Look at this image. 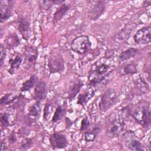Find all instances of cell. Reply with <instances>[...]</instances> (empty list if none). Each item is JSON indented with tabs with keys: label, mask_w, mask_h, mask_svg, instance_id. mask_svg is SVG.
Instances as JSON below:
<instances>
[{
	"label": "cell",
	"mask_w": 151,
	"mask_h": 151,
	"mask_svg": "<svg viewBox=\"0 0 151 151\" xmlns=\"http://www.w3.org/2000/svg\"><path fill=\"white\" fill-rule=\"evenodd\" d=\"M50 145L53 149H61L65 148L68 141L66 136L60 132H54L49 137Z\"/></svg>",
	"instance_id": "ba28073f"
},
{
	"label": "cell",
	"mask_w": 151,
	"mask_h": 151,
	"mask_svg": "<svg viewBox=\"0 0 151 151\" xmlns=\"http://www.w3.org/2000/svg\"><path fill=\"white\" fill-rule=\"evenodd\" d=\"M113 71V68L110 65L102 61H97L91 67L88 76V85L96 87L106 80Z\"/></svg>",
	"instance_id": "6da1fadb"
},
{
	"label": "cell",
	"mask_w": 151,
	"mask_h": 151,
	"mask_svg": "<svg viewBox=\"0 0 151 151\" xmlns=\"http://www.w3.org/2000/svg\"><path fill=\"white\" fill-rule=\"evenodd\" d=\"M17 139L15 133L14 132H11L8 136V141H9V143H11V144L17 142Z\"/></svg>",
	"instance_id": "d6a6232c"
},
{
	"label": "cell",
	"mask_w": 151,
	"mask_h": 151,
	"mask_svg": "<svg viewBox=\"0 0 151 151\" xmlns=\"http://www.w3.org/2000/svg\"><path fill=\"white\" fill-rule=\"evenodd\" d=\"M101 127L99 124H96L89 130L86 131L84 133V138L86 142H93L100 133Z\"/></svg>",
	"instance_id": "ac0fdd59"
},
{
	"label": "cell",
	"mask_w": 151,
	"mask_h": 151,
	"mask_svg": "<svg viewBox=\"0 0 151 151\" xmlns=\"http://www.w3.org/2000/svg\"><path fill=\"white\" fill-rule=\"evenodd\" d=\"M50 105L49 104H47L44 107V119L45 120L48 116V114L50 113Z\"/></svg>",
	"instance_id": "836d02e7"
},
{
	"label": "cell",
	"mask_w": 151,
	"mask_h": 151,
	"mask_svg": "<svg viewBox=\"0 0 151 151\" xmlns=\"http://www.w3.org/2000/svg\"><path fill=\"white\" fill-rule=\"evenodd\" d=\"M48 92L47 84L44 81L38 82L34 90V99L36 102L41 103L47 97Z\"/></svg>",
	"instance_id": "4fadbf2b"
},
{
	"label": "cell",
	"mask_w": 151,
	"mask_h": 151,
	"mask_svg": "<svg viewBox=\"0 0 151 151\" xmlns=\"http://www.w3.org/2000/svg\"><path fill=\"white\" fill-rule=\"evenodd\" d=\"M91 47L89 37L86 35H81L74 38L71 42V49L75 52L83 55L88 52Z\"/></svg>",
	"instance_id": "277c9868"
},
{
	"label": "cell",
	"mask_w": 151,
	"mask_h": 151,
	"mask_svg": "<svg viewBox=\"0 0 151 151\" xmlns=\"http://www.w3.org/2000/svg\"><path fill=\"white\" fill-rule=\"evenodd\" d=\"M20 44V40L17 34L15 32L9 34L6 39V44L8 48L12 49Z\"/></svg>",
	"instance_id": "d4e9b609"
},
{
	"label": "cell",
	"mask_w": 151,
	"mask_h": 151,
	"mask_svg": "<svg viewBox=\"0 0 151 151\" xmlns=\"http://www.w3.org/2000/svg\"><path fill=\"white\" fill-rule=\"evenodd\" d=\"M64 2V1L60 0H41L38 1V5L41 10L48 11L54 5H61Z\"/></svg>",
	"instance_id": "603a6c76"
},
{
	"label": "cell",
	"mask_w": 151,
	"mask_h": 151,
	"mask_svg": "<svg viewBox=\"0 0 151 151\" xmlns=\"http://www.w3.org/2000/svg\"><path fill=\"white\" fill-rule=\"evenodd\" d=\"M40 103L35 102V104H32L28 110V119L32 123L35 122L37 119H38L40 114Z\"/></svg>",
	"instance_id": "ffe728a7"
},
{
	"label": "cell",
	"mask_w": 151,
	"mask_h": 151,
	"mask_svg": "<svg viewBox=\"0 0 151 151\" xmlns=\"http://www.w3.org/2000/svg\"><path fill=\"white\" fill-rule=\"evenodd\" d=\"M133 40L137 44H147L151 41V28L143 27L138 29L133 35Z\"/></svg>",
	"instance_id": "9c48e42d"
},
{
	"label": "cell",
	"mask_w": 151,
	"mask_h": 151,
	"mask_svg": "<svg viewBox=\"0 0 151 151\" xmlns=\"http://www.w3.org/2000/svg\"><path fill=\"white\" fill-rule=\"evenodd\" d=\"M126 141L124 144L129 149L135 151H142L145 150L140 142L134 138V134L133 132L130 131V132L126 133Z\"/></svg>",
	"instance_id": "7c38bea8"
},
{
	"label": "cell",
	"mask_w": 151,
	"mask_h": 151,
	"mask_svg": "<svg viewBox=\"0 0 151 151\" xmlns=\"http://www.w3.org/2000/svg\"><path fill=\"white\" fill-rule=\"evenodd\" d=\"M73 123L72 120H71L68 117H65V128L69 129L72 125Z\"/></svg>",
	"instance_id": "e575fe53"
},
{
	"label": "cell",
	"mask_w": 151,
	"mask_h": 151,
	"mask_svg": "<svg viewBox=\"0 0 151 151\" xmlns=\"http://www.w3.org/2000/svg\"><path fill=\"white\" fill-rule=\"evenodd\" d=\"M14 1L11 0L0 1V21L2 23L12 16Z\"/></svg>",
	"instance_id": "30bf717a"
},
{
	"label": "cell",
	"mask_w": 151,
	"mask_h": 151,
	"mask_svg": "<svg viewBox=\"0 0 151 151\" xmlns=\"http://www.w3.org/2000/svg\"><path fill=\"white\" fill-rule=\"evenodd\" d=\"M117 93L114 89H107L100 96L99 109L102 111H107L117 103Z\"/></svg>",
	"instance_id": "3957f363"
},
{
	"label": "cell",
	"mask_w": 151,
	"mask_h": 151,
	"mask_svg": "<svg viewBox=\"0 0 151 151\" xmlns=\"http://www.w3.org/2000/svg\"><path fill=\"white\" fill-rule=\"evenodd\" d=\"M9 116L7 113H1L0 115V120L2 126L4 127H7L10 125L9 120Z\"/></svg>",
	"instance_id": "f1b7e54d"
},
{
	"label": "cell",
	"mask_w": 151,
	"mask_h": 151,
	"mask_svg": "<svg viewBox=\"0 0 151 151\" xmlns=\"http://www.w3.org/2000/svg\"><path fill=\"white\" fill-rule=\"evenodd\" d=\"M70 4L63 3L61 5H60L58 6V8H57L55 12L54 13L53 18H52L53 24L55 25L60 21H61V19L63 18V17L70 10Z\"/></svg>",
	"instance_id": "e0dca14e"
},
{
	"label": "cell",
	"mask_w": 151,
	"mask_h": 151,
	"mask_svg": "<svg viewBox=\"0 0 151 151\" xmlns=\"http://www.w3.org/2000/svg\"><path fill=\"white\" fill-rule=\"evenodd\" d=\"M90 7L87 11V15L90 19L92 21L97 20L104 12L106 6L105 1H91Z\"/></svg>",
	"instance_id": "8992f818"
},
{
	"label": "cell",
	"mask_w": 151,
	"mask_h": 151,
	"mask_svg": "<svg viewBox=\"0 0 151 151\" xmlns=\"http://www.w3.org/2000/svg\"><path fill=\"white\" fill-rule=\"evenodd\" d=\"M48 67L50 74L63 72L65 65L63 56L59 53H51L48 60Z\"/></svg>",
	"instance_id": "5b68a950"
},
{
	"label": "cell",
	"mask_w": 151,
	"mask_h": 151,
	"mask_svg": "<svg viewBox=\"0 0 151 151\" xmlns=\"http://www.w3.org/2000/svg\"><path fill=\"white\" fill-rule=\"evenodd\" d=\"M136 86L138 90L142 93H146L149 89V86L148 84L142 78H139L137 80Z\"/></svg>",
	"instance_id": "83f0119b"
},
{
	"label": "cell",
	"mask_w": 151,
	"mask_h": 151,
	"mask_svg": "<svg viewBox=\"0 0 151 151\" xmlns=\"http://www.w3.org/2000/svg\"><path fill=\"white\" fill-rule=\"evenodd\" d=\"M18 96H14L11 93H8L2 96L1 99V104L2 106H6L12 103L15 100L18 99Z\"/></svg>",
	"instance_id": "4316f807"
},
{
	"label": "cell",
	"mask_w": 151,
	"mask_h": 151,
	"mask_svg": "<svg viewBox=\"0 0 151 151\" xmlns=\"http://www.w3.org/2000/svg\"><path fill=\"white\" fill-rule=\"evenodd\" d=\"M32 145V140L31 138H26L24 139L21 145L20 149L22 150H27L30 149Z\"/></svg>",
	"instance_id": "f546056e"
},
{
	"label": "cell",
	"mask_w": 151,
	"mask_h": 151,
	"mask_svg": "<svg viewBox=\"0 0 151 151\" xmlns=\"http://www.w3.org/2000/svg\"><path fill=\"white\" fill-rule=\"evenodd\" d=\"M18 29L22 38L27 41L31 36V26L29 20L24 16H19L18 19Z\"/></svg>",
	"instance_id": "8fae6325"
},
{
	"label": "cell",
	"mask_w": 151,
	"mask_h": 151,
	"mask_svg": "<svg viewBox=\"0 0 151 151\" xmlns=\"http://www.w3.org/2000/svg\"><path fill=\"white\" fill-rule=\"evenodd\" d=\"M95 95V91L93 87L89 86L82 93L78 94L77 103L84 107V106Z\"/></svg>",
	"instance_id": "9a60e30c"
},
{
	"label": "cell",
	"mask_w": 151,
	"mask_h": 151,
	"mask_svg": "<svg viewBox=\"0 0 151 151\" xmlns=\"http://www.w3.org/2000/svg\"><path fill=\"white\" fill-rule=\"evenodd\" d=\"M84 86V83L81 80L76 78L71 81L68 89V99L71 101L79 93L81 88Z\"/></svg>",
	"instance_id": "5bb4252c"
},
{
	"label": "cell",
	"mask_w": 151,
	"mask_h": 151,
	"mask_svg": "<svg viewBox=\"0 0 151 151\" xmlns=\"http://www.w3.org/2000/svg\"><path fill=\"white\" fill-rule=\"evenodd\" d=\"M22 61V57L21 55H17L14 57H11L9 60V64L10 65V67L8 69V73L12 75L15 73V71H17L20 67Z\"/></svg>",
	"instance_id": "d6986e66"
},
{
	"label": "cell",
	"mask_w": 151,
	"mask_h": 151,
	"mask_svg": "<svg viewBox=\"0 0 151 151\" xmlns=\"http://www.w3.org/2000/svg\"><path fill=\"white\" fill-rule=\"evenodd\" d=\"M151 5V1L149 0V1H144L143 2V6L145 8H147L148 6H150Z\"/></svg>",
	"instance_id": "d590c367"
},
{
	"label": "cell",
	"mask_w": 151,
	"mask_h": 151,
	"mask_svg": "<svg viewBox=\"0 0 151 151\" xmlns=\"http://www.w3.org/2000/svg\"><path fill=\"white\" fill-rule=\"evenodd\" d=\"M38 79V78L36 75H31L28 80L23 83L21 88V91L25 92L30 90L35 86L36 84L37 83Z\"/></svg>",
	"instance_id": "cb8c5ba5"
},
{
	"label": "cell",
	"mask_w": 151,
	"mask_h": 151,
	"mask_svg": "<svg viewBox=\"0 0 151 151\" xmlns=\"http://www.w3.org/2000/svg\"><path fill=\"white\" fill-rule=\"evenodd\" d=\"M134 120L143 127H148L151 123V113L149 104L142 102L139 103L133 113Z\"/></svg>",
	"instance_id": "7a4b0ae2"
},
{
	"label": "cell",
	"mask_w": 151,
	"mask_h": 151,
	"mask_svg": "<svg viewBox=\"0 0 151 151\" xmlns=\"http://www.w3.org/2000/svg\"><path fill=\"white\" fill-rule=\"evenodd\" d=\"M125 124L123 119L120 118H114L111 120L106 127V134L111 137H117L122 133L124 129Z\"/></svg>",
	"instance_id": "52a82bcc"
},
{
	"label": "cell",
	"mask_w": 151,
	"mask_h": 151,
	"mask_svg": "<svg viewBox=\"0 0 151 151\" xmlns=\"http://www.w3.org/2000/svg\"><path fill=\"white\" fill-rule=\"evenodd\" d=\"M120 74L122 76L132 75L137 73V65L134 62H130L124 64L120 70Z\"/></svg>",
	"instance_id": "7402d4cb"
},
{
	"label": "cell",
	"mask_w": 151,
	"mask_h": 151,
	"mask_svg": "<svg viewBox=\"0 0 151 151\" xmlns=\"http://www.w3.org/2000/svg\"><path fill=\"white\" fill-rule=\"evenodd\" d=\"M6 52L5 48L4 45L1 44L0 47V65L1 67H2L4 64V62L6 58Z\"/></svg>",
	"instance_id": "1f68e13d"
},
{
	"label": "cell",
	"mask_w": 151,
	"mask_h": 151,
	"mask_svg": "<svg viewBox=\"0 0 151 151\" xmlns=\"http://www.w3.org/2000/svg\"><path fill=\"white\" fill-rule=\"evenodd\" d=\"M65 112H66L65 108L63 106H61V105L58 106V107L56 108L54 113L51 122L54 123L58 122L64 116Z\"/></svg>",
	"instance_id": "484cf974"
},
{
	"label": "cell",
	"mask_w": 151,
	"mask_h": 151,
	"mask_svg": "<svg viewBox=\"0 0 151 151\" xmlns=\"http://www.w3.org/2000/svg\"><path fill=\"white\" fill-rule=\"evenodd\" d=\"M90 126V122L88 120V119L87 117H84L81 122V125H80V131L81 132H84L87 130Z\"/></svg>",
	"instance_id": "4dcf8cb0"
},
{
	"label": "cell",
	"mask_w": 151,
	"mask_h": 151,
	"mask_svg": "<svg viewBox=\"0 0 151 151\" xmlns=\"http://www.w3.org/2000/svg\"><path fill=\"white\" fill-rule=\"evenodd\" d=\"M25 61L31 65H34L38 55V51L37 48L32 46H28L25 48Z\"/></svg>",
	"instance_id": "2e32d148"
},
{
	"label": "cell",
	"mask_w": 151,
	"mask_h": 151,
	"mask_svg": "<svg viewBox=\"0 0 151 151\" xmlns=\"http://www.w3.org/2000/svg\"><path fill=\"white\" fill-rule=\"evenodd\" d=\"M139 50L134 48H129L126 50L121 52L119 55V60L120 62L125 61L129 60V59L134 57L138 53Z\"/></svg>",
	"instance_id": "44dd1931"
}]
</instances>
